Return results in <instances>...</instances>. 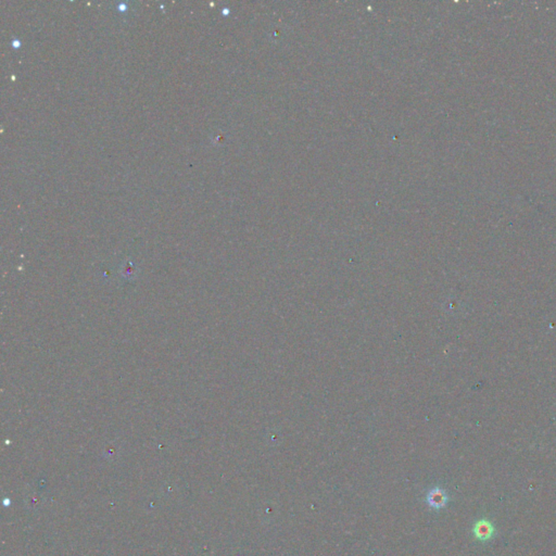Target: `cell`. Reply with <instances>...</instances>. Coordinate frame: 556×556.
<instances>
[{
  "label": "cell",
  "instance_id": "obj_1",
  "mask_svg": "<svg viewBox=\"0 0 556 556\" xmlns=\"http://www.w3.org/2000/svg\"><path fill=\"white\" fill-rule=\"evenodd\" d=\"M494 526L488 519L478 521L473 528V534L475 538L480 541H488L491 539L494 536Z\"/></svg>",
  "mask_w": 556,
  "mask_h": 556
},
{
  "label": "cell",
  "instance_id": "obj_2",
  "mask_svg": "<svg viewBox=\"0 0 556 556\" xmlns=\"http://www.w3.org/2000/svg\"><path fill=\"white\" fill-rule=\"evenodd\" d=\"M447 495L445 490L441 488H435L430 490L427 494V503L434 509H442L446 505Z\"/></svg>",
  "mask_w": 556,
  "mask_h": 556
}]
</instances>
